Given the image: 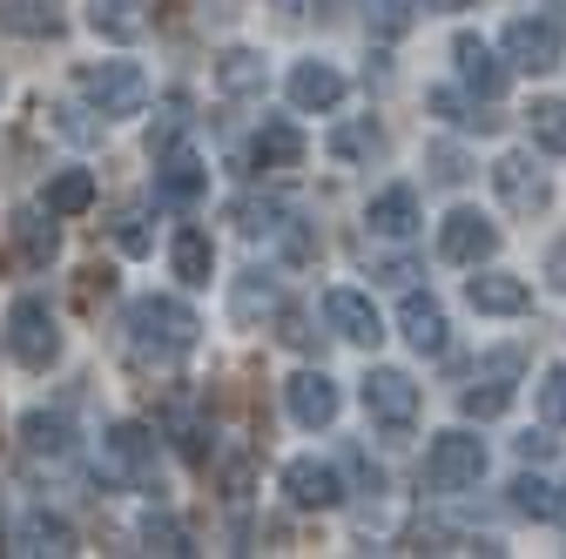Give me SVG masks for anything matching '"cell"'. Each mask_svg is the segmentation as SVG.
Listing matches in <instances>:
<instances>
[{"instance_id":"obj_12","label":"cell","mask_w":566,"mask_h":559,"mask_svg":"<svg viewBox=\"0 0 566 559\" xmlns=\"http://www.w3.org/2000/svg\"><path fill=\"white\" fill-rule=\"evenodd\" d=\"M324 324L344 344H365V351H378V344H385V317H378V304L365 291H331L324 297Z\"/></svg>"},{"instance_id":"obj_15","label":"cell","mask_w":566,"mask_h":559,"mask_svg":"<svg viewBox=\"0 0 566 559\" xmlns=\"http://www.w3.org/2000/svg\"><path fill=\"white\" fill-rule=\"evenodd\" d=\"M398 330H405V344H411V351H424V358H446V304H439V297L411 291V297L398 304Z\"/></svg>"},{"instance_id":"obj_32","label":"cell","mask_w":566,"mask_h":559,"mask_svg":"<svg viewBox=\"0 0 566 559\" xmlns=\"http://www.w3.org/2000/svg\"><path fill=\"white\" fill-rule=\"evenodd\" d=\"M506 404H513V384H506V378H479V384L459 398V411H465V418H500Z\"/></svg>"},{"instance_id":"obj_35","label":"cell","mask_w":566,"mask_h":559,"mask_svg":"<svg viewBox=\"0 0 566 559\" xmlns=\"http://www.w3.org/2000/svg\"><path fill=\"white\" fill-rule=\"evenodd\" d=\"M115 243L128 250V256H149V217H142V209H122V223H115Z\"/></svg>"},{"instance_id":"obj_43","label":"cell","mask_w":566,"mask_h":559,"mask_svg":"<svg viewBox=\"0 0 566 559\" xmlns=\"http://www.w3.org/2000/svg\"><path fill=\"white\" fill-rule=\"evenodd\" d=\"M432 176H439V182H459L465 169H459V156H452V149H439V156H432Z\"/></svg>"},{"instance_id":"obj_22","label":"cell","mask_w":566,"mask_h":559,"mask_svg":"<svg viewBox=\"0 0 566 559\" xmlns=\"http://www.w3.org/2000/svg\"><path fill=\"white\" fill-rule=\"evenodd\" d=\"M21 445H28L34 458H41V452H48V458H67V452H75V425H67L61 411H28V418H21Z\"/></svg>"},{"instance_id":"obj_7","label":"cell","mask_w":566,"mask_h":559,"mask_svg":"<svg viewBox=\"0 0 566 559\" xmlns=\"http://www.w3.org/2000/svg\"><path fill=\"white\" fill-rule=\"evenodd\" d=\"M492 189H500V202L520 209V217H539V209L553 202V182H546V169H539L526 149H513V156L492 162Z\"/></svg>"},{"instance_id":"obj_34","label":"cell","mask_w":566,"mask_h":559,"mask_svg":"<svg viewBox=\"0 0 566 559\" xmlns=\"http://www.w3.org/2000/svg\"><path fill=\"white\" fill-rule=\"evenodd\" d=\"M237 223H243V236L283 230V202H256V196H243V202H237Z\"/></svg>"},{"instance_id":"obj_40","label":"cell","mask_w":566,"mask_h":559,"mask_svg":"<svg viewBox=\"0 0 566 559\" xmlns=\"http://www.w3.org/2000/svg\"><path fill=\"white\" fill-rule=\"evenodd\" d=\"M283 344H291V351H311V344H317V330H311L304 310H283Z\"/></svg>"},{"instance_id":"obj_10","label":"cell","mask_w":566,"mask_h":559,"mask_svg":"<svg viewBox=\"0 0 566 559\" xmlns=\"http://www.w3.org/2000/svg\"><path fill=\"white\" fill-rule=\"evenodd\" d=\"M283 404H291V418H297L304 432H324L331 418L344 411V391H337L331 371H297L291 384H283Z\"/></svg>"},{"instance_id":"obj_11","label":"cell","mask_w":566,"mask_h":559,"mask_svg":"<svg viewBox=\"0 0 566 559\" xmlns=\"http://www.w3.org/2000/svg\"><path fill=\"white\" fill-rule=\"evenodd\" d=\"M365 411L378 418L385 432H405L411 418H418V384L405 378V371H391V365H378L371 378H365Z\"/></svg>"},{"instance_id":"obj_14","label":"cell","mask_w":566,"mask_h":559,"mask_svg":"<svg viewBox=\"0 0 566 559\" xmlns=\"http://www.w3.org/2000/svg\"><path fill=\"white\" fill-rule=\"evenodd\" d=\"M452 61H459V82H465L479 102H500V95H506V61L492 54L479 34H459V41H452Z\"/></svg>"},{"instance_id":"obj_36","label":"cell","mask_w":566,"mask_h":559,"mask_svg":"<svg viewBox=\"0 0 566 559\" xmlns=\"http://www.w3.org/2000/svg\"><path fill=\"white\" fill-rule=\"evenodd\" d=\"M539 411H546V425H566V365L539 378Z\"/></svg>"},{"instance_id":"obj_16","label":"cell","mask_w":566,"mask_h":559,"mask_svg":"<svg viewBox=\"0 0 566 559\" xmlns=\"http://www.w3.org/2000/svg\"><path fill=\"white\" fill-rule=\"evenodd\" d=\"M283 88H291V108H304V115H331L344 102V75H337L331 61H297Z\"/></svg>"},{"instance_id":"obj_3","label":"cell","mask_w":566,"mask_h":559,"mask_svg":"<svg viewBox=\"0 0 566 559\" xmlns=\"http://www.w3.org/2000/svg\"><path fill=\"white\" fill-rule=\"evenodd\" d=\"M82 95L102 108V122H122V115H142L149 75H142L135 61H95V67H82Z\"/></svg>"},{"instance_id":"obj_37","label":"cell","mask_w":566,"mask_h":559,"mask_svg":"<svg viewBox=\"0 0 566 559\" xmlns=\"http://www.w3.org/2000/svg\"><path fill=\"white\" fill-rule=\"evenodd\" d=\"M182 122H189V115H182V95H176V102L163 108V122L149 128V149H156V156H169V149H176V135H182Z\"/></svg>"},{"instance_id":"obj_30","label":"cell","mask_w":566,"mask_h":559,"mask_svg":"<svg viewBox=\"0 0 566 559\" xmlns=\"http://www.w3.org/2000/svg\"><path fill=\"white\" fill-rule=\"evenodd\" d=\"M0 21H8L14 34H34V41H54V34H61V14H54V8H34V0H14V8H0Z\"/></svg>"},{"instance_id":"obj_28","label":"cell","mask_w":566,"mask_h":559,"mask_svg":"<svg viewBox=\"0 0 566 559\" xmlns=\"http://www.w3.org/2000/svg\"><path fill=\"white\" fill-rule=\"evenodd\" d=\"M142 546H149V552H169V559L196 552V546H189V526H182L176 513H142Z\"/></svg>"},{"instance_id":"obj_8","label":"cell","mask_w":566,"mask_h":559,"mask_svg":"<svg viewBox=\"0 0 566 559\" xmlns=\"http://www.w3.org/2000/svg\"><path fill=\"white\" fill-rule=\"evenodd\" d=\"M492 250H500V230H492V217H479V209H452V217L439 223V256L446 263L479 270Z\"/></svg>"},{"instance_id":"obj_9","label":"cell","mask_w":566,"mask_h":559,"mask_svg":"<svg viewBox=\"0 0 566 559\" xmlns=\"http://www.w3.org/2000/svg\"><path fill=\"white\" fill-rule=\"evenodd\" d=\"M283 499L297 513H331V506H344V478L324 458H291L283 465Z\"/></svg>"},{"instance_id":"obj_1","label":"cell","mask_w":566,"mask_h":559,"mask_svg":"<svg viewBox=\"0 0 566 559\" xmlns=\"http://www.w3.org/2000/svg\"><path fill=\"white\" fill-rule=\"evenodd\" d=\"M122 324H128V344H135L142 358H182L189 344H196V330H202L182 297H135Z\"/></svg>"},{"instance_id":"obj_38","label":"cell","mask_w":566,"mask_h":559,"mask_svg":"<svg viewBox=\"0 0 566 559\" xmlns=\"http://www.w3.org/2000/svg\"><path fill=\"white\" fill-rule=\"evenodd\" d=\"M256 310H276V284H256L250 276V284L237 291V317H256Z\"/></svg>"},{"instance_id":"obj_2","label":"cell","mask_w":566,"mask_h":559,"mask_svg":"<svg viewBox=\"0 0 566 559\" xmlns=\"http://www.w3.org/2000/svg\"><path fill=\"white\" fill-rule=\"evenodd\" d=\"M8 351H14V365H28V371H48V365L61 358V317H54V304H48L41 291H21V297L8 304Z\"/></svg>"},{"instance_id":"obj_26","label":"cell","mask_w":566,"mask_h":559,"mask_svg":"<svg viewBox=\"0 0 566 559\" xmlns=\"http://www.w3.org/2000/svg\"><path fill=\"white\" fill-rule=\"evenodd\" d=\"M526 128H533V143H539L546 156H566V102H559V95L533 102V108H526Z\"/></svg>"},{"instance_id":"obj_4","label":"cell","mask_w":566,"mask_h":559,"mask_svg":"<svg viewBox=\"0 0 566 559\" xmlns=\"http://www.w3.org/2000/svg\"><path fill=\"white\" fill-rule=\"evenodd\" d=\"M485 478V439L472 432H439L432 452H424V485L432 493H465V485Z\"/></svg>"},{"instance_id":"obj_23","label":"cell","mask_w":566,"mask_h":559,"mask_svg":"<svg viewBox=\"0 0 566 559\" xmlns=\"http://www.w3.org/2000/svg\"><path fill=\"white\" fill-rule=\"evenodd\" d=\"M14 539H21V552H75V526L61 513H28Z\"/></svg>"},{"instance_id":"obj_21","label":"cell","mask_w":566,"mask_h":559,"mask_svg":"<svg viewBox=\"0 0 566 559\" xmlns=\"http://www.w3.org/2000/svg\"><path fill=\"white\" fill-rule=\"evenodd\" d=\"M506 499H513V513H520V519H533V526H553V519L566 513L559 485H553L546 472H520V478L506 485Z\"/></svg>"},{"instance_id":"obj_20","label":"cell","mask_w":566,"mask_h":559,"mask_svg":"<svg viewBox=\"0 0 566 559\" xmlns=\"http://www.w3.org/2000/svg\"><path fill=\"white\" fill-rule=\"evenodd\" d=\"M250 162H256V169H297V162H304V128L283 122V115L263 122L256 143H250Z\"/></svg>"},{"instance_id":"obj_27","label":"cell","mask_w":566,"mask_h":559,"mask_svg":"<svg viewBox=\"0 0 566 559\" xmlns=\"http://www.w3.org/2000/svg\"><path fill=\"white\" fill-rule=\"evenodd\" d=\"M48 217H54V209H48ZM41 217V209H21V217H14V243H21V256L28 263H48L54 250H61V236H54V223Z\"/></svg>"},{"instance_id":"obj_42","label":"cell","mask_w":566,"mask_h":559,"mask_svg":"<svg viewBox=\"0 0 566 559\" xmlns=\"http://www.w3.org/2000/svg\"><path fill=\"white\" fill-rule=\"evenodd\" d=\"M546 284H553V291H566V236H559V243H553V256H546Z\"/></svg>"},{"instance_id":"obj_39","label":"cell","mask_w":566,"mask_h":559,"mask_svg":"<svg viewBox=\"0 0 566 559\" xmlns=\"http://www.w3.org/2000/svg\"><path fill=\"white\" fill-rule=\"evenodd\" d=\"M371 21H378V34H405L411 8H405V0H371Z\"/></svg>"},{"instance_id":"obj_19","label":"cell","mask_w":566,"mask_h":559,"mask_svg":"<svg viewBox=\"0 0 566 559\" xmlns=\"http://www.w3.org/2000/svg\"><path fill=\"white\" fill-rule=\"evenodd\" d=\"M169 270L182 276L189 291H202V284H209V270H217V243H209V230L182 223V230L169 236Z\"/></svg>"},{"instance_id":"obj_33","label":"cell","mask_w":566,"mask_h":559,"mask_svg":"<svg viewBox=\"0 0 566 559\" xmlns=\"http://www.w3.org/2000/svg\"><path fill=\"white\" fill-rule=\"evenodd\" d=\"M88 21H95V34H108V41H135L142 28H149V21H142V14L128 8V0H102V8H95Z\"/></svg>"},{"instance_id":"obj_17","label":"cell","mask_w":566,"mask_h":559,"mask_svg":"<svg viewBox=\"0 0 566 559\" xmlns=\"http://www.w3.org/2000/svg\"><path fill=\"white\" fill-rule=\"evenodd\" d=\"M202 196H209V169H202L196 156L169 149V156L156 162V202H169V209H196Z\"/></svg>"},{"instance_id":"obj_13","label":"cell","mask_w":566,"mask_h":559,"mask_svg":"<svg viewBox=\"0 0 566 559\" xmlns=\"http://www.w3.org/2000/svg\"><path fill=\"white\" fill-rule=\"evenodd\" d=\"M465 304L479 317H520L533 304V284H526V276H506V270H479L465 284Z\"/></svg>"},{"instance_id":"obj_5","label":"cell","mask_w":566,"mask_h":559,"mask_svg":"<svg viewBox=\"0 0 566 559\" xmlns=\"http://www.w3.org/2000/svg\"><path fill=\"white\" fill-rule=\"evenodd\" d=\"M102 452H108L115 478H128L135 493H163V472H156V439H149V425H135V418H122V425H108Z\"/></svg>"},{"instance_id":"obj_25","label":"cell","mask_w":566,"mask_h":559,"mask_svg":"<svg viewBox=\"0 0 566 559\" xmlns=\"http://www.w3.org/2000/svg\"><path fill=\"white\" fill-rule=\"evenodd\" d=\"M95 202V176L88 169H61L41 196V209H54V217H82V209Z\"/></svg>"},{"instance_id":"obj_41","label":"cell","mask_w":566,"mask_h":559,"mask_svg":"<svg viewBox=\"0 0 566 559\" xmlns=\"http://www.w3.org/2000/svg\"><path fill=\"white\" fill-rule=\"evenodd\" d=\"M513 445H520V458H526V465L553 458V439H546V432H526V439H513Z\"/></svg>"},{"instance_id":"obj_24","label":"cell","mask_w":566,"mask_h":559,"mask_svg":"<svg viewBox=\"0 0 566 559\" xmlns=\"http://www.w3.org/2000/svg\"><path fill=\"white\" fill-rule=\"evenodd\" d=\"M217 88L223 95H263V54L256 48H230L217 61Z\"/></svg>"},{"instance_id":"obj_44","label":"cell","mask_w":566,"mask_h":559,"mask_svg":"<svg viewBox=\"0 0 566 559\" xmlns=\"http://www.w3.org/2000/svg\"><path fill=\"white\" fill-rule=\"evenodd\" d=\"M411 8H424V14H465L472 0H411Z\"/></svg>"},{"instance_id":"obj_6","label":"cell","mask_w":566,"mask_h":559,"mask_svg":"<svg viewBox=\"0 0 566 559\" xmlns=\"http://www.w3.org/2000/svg\"><path fill=\"white\" fill-rule=\"evenodd\" d=\"M506 61L526 67V75H546V67H559V21L553 14H513L506 34H500Z\"/></svg>"},{"instance_id":"obj_31","label":"cell","mask_w":566,"mask_h":559,"mask_svg":"<svg viewBox=\"0 0 566 559\" xmlns=\"http://www.w3.org/2000/svg\"><path fill=\"white\" fill-rule=\"evenodd\" d=\"M424 108H432L439 122H452V128H500V115H472L459 88H432V95H424Z\"/></svg>"},{"instance_id":"obj_29","label":"cell","mask_w":566,"mask_h":559,"mask_svg":"<svg viewBox=\"0 0 566 559\" xmlns=\"http://www.w3.org/2000/svg\"><path fill=\"white\" fill-rule=\"evenodd\" d=\"M385 149V135L371 128V122H344L337 135H331V156L337 162H365V156H378Z\"/></svg>"},{"instance_id":"obj_18","label":"cell","mask_w":566,"mask_h":559,"mask_svg":"<svg viewBox=\"0 0 566 559\" xmlns=\"http://www.w3.org/2000/svg\"><path fill=\"white\" fill-rule=\"evenodd\" d=\"M365 223H371V236H391V243H405V236L418 230V196H411L405 182L378 189V196H371V209H365Z\"/></svg>"}]
</instances>
